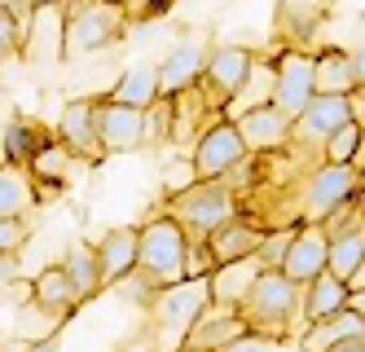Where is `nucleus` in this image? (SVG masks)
Instances as JSON below:
<instances>
[{
  "instance_id": "1",
  "label": "nucleus",
  "mask_w": 365,
  "mask_h": 352,
  "mask_svg": "<svg viewBox=\"0 0 365 352\" xmlns=\"http://www.w3.org/2000/svg\"><path fill=\"white\" fill-rule=\"evenodd\" d=\"M242 317L255 335H269L277 343L304 339V286L286 278V268H264L242 300Z\"/></svg>"
},
{
  "instance_id": "2",
  "label": "nucleus",
  "mask_w": 365,
  "mask_h": 352,
  "mask_svg": "<svg viewBox=\"0 0 365 352\" xmlns=\"http://www.w3.org/2000/svg\"><path fill=\"white\" fill-rule=\"evenodd\" d=\"M168 211L185 225L190 242H212V233L242 211V198L225 176H216V181H198L194 189H185V194L168 198Z\"/></svg>"
},
{
  "instance_id": "3",
  "label": "nucleus",
  "mask_w": 365,
  "mask_h": 352,
  "mask_svg": "<svg viewBox=\"0 0 365 352\" xmlns=\"http://www.w3.org/2000/svg\"><path fill=\"white\" fill-rule=\"evenodd\" d=\"M128 26L133 18L115 0H66V58H93L119 44Z\"/></svg>"
},
{
  "instance_id": "4",
  "label": "nucleus",
  "mask_w": 365,
  "mask_h": 352,
  "mask_svg": "<svg viewBox=\"0 0 365 352\" xmlns=\"http://www.w3.org/2000/svg\"><path fill=\"white\" fill-rule=\"evenodd\" d=\"M185 260H190V233L185 225L176 221L172 211L163 216H150V221L141 225V264L150 278H159L163 286H176L185 282Z\"/></svg>"
},
{
  "instance_id": "5",
  "label": "nucleus",
  "mask_w": 365,
  "mask_h": 352,
  "mask_svg": "<svg viewBox=\"0 0 365 352\" xmlns=\"http://www.w3.org/2000/svg\"><path fill=\"white\" fill-rule=\"evenodd\" d=\"M207 304H212V278H185V282L159 291V300L150 304V317H154V326H159V335H168L180 348Z\"/></svg>"
},
{
  "instance_id": "6",
  "label": "nucleus",
  "mask_w": 365,
  "mask_h": 352,
  "mask_svg": "<svg viewBox=\"0 0 365 352\" xmlns=\"http://www.w3.org/2000/svg\"><path fill=\"white\" fill-rule=\"evenodd\" d=\"M365 172L356 164H322L304 176V221H326L334 207L361 194Z\"/></svg>"
},
{
  "instance_id": "7",
  "label": "nucleus",
  "mask_w": 365,
  "mask_h": 352,
  "mask_svg": "<svg viewBox=\"0 0 365 352\" xmlns=\"http://www.w3.org/2000/svg\"><path fill=\"white\" fill-rule=\"evenodd\" d=\"M312 97H317V53H308L299 44H291L277 58V93H273V106H282L291 119H299Z\"/></svg>"
},
{
  "instance_id": "8",
  "label": "nucleus",
  "mask_w": 365,
  "mask_h": 352,
  "mask_svg": "<svg viewBox=\"0 0 365 352\" xmlns=\"http://www.w3.org/2000/svg\"><path fill=\"white\" fill-rule=\"evenodd\" d=\"M58 141L84 159V164H101L106 159V141H101V97H75L58 119Z\"/></svg>"
},
{
  "instance_id": "9",
  "label": "nucleus",
  "mask_w": 365,
  "mask_h": 352,
  "mask_svg": "<svg viewBox=\"0 0 365 352\" xmlns=\"http://www.w3.org/2000/svg\"><path fill=\"white\" fill-rule=\"evenodd\" d=\"M247 154H251V146H247V137H242L238 119H220V124H212V128H207L202 137L194 141V164H198L202 181L229 176Z\"/></svg>"
},
{
  "instance_id": "10",
  "label": "nucleus",
  "mask_w": 365,
  "mask_h": 352,
  "mask_svg": "<svg viewBox=\"0 0 365 352\" xmlns=\"http://www.w3.org/2000/svg\"><path fill=\"white\" fill-rule=\"evenodd\" d=\"M255 62H259V58H255L251 49H242V44H216V49H212L207 71H202V84L216 93V101H225V111H229V101L247 89Z\"/></svg>"
},
{
  "instance_id": "11",
  "label": "nucleus",
  "mask_w": 365,
  "mask_h": 352,
  "mask_svg": "<svg viewBox=\"0 0 365 352\" xmlns=\"http://www.w3.org/2000/svg\"><path fill=\"white\" fill-rule=\"evenodd\" d=\"M251 326H247V317L242 308H233V304H207L194 321V331L185 335V343L180 348H194V352H225L233 339H242Z\"/></svg>"
},
{
  "instance_id": "12",
  "label": "nucleus",
  "mask_w": 365,
  "mask_h": 352,
  "mask_svg": "<svg viewBox=\"0 0 365 352\" xmlns=\"http://www.w3.org/2000/svg\"><path fill=\"white\" fill-rule=\"evenodd\" d=\"M238 128L251 146V154H273V150H286L295 137V119L282 111V106H255V111H242L238 115Z\"/></svg>"
},
{
  "instance_id": "13",
  "label": "nucleus",
  "mask_w": 365,
  "mask_h": 352,
  "mask_svg": "<svg viewBox=\"0 0 365 352\" xmlns=\"http://www.w3.org/2000/svg\"><path fill=\"white\" fill-rule=\"evenodd\" d=\"M286 278H295L299 286H308V282H317L326 268H330V233H326V225L322 221H308V225H299V233H295V247H291V256H286Z\"/></svg>"
},
{
  "instance_id": "14",
  "label": "nucleus",
  "mask_w": 365,
  "mask_h": 352,
  "mask_svg": "<svg viewBox=\"0 0 365 352\" xmlns=\"http://www.w3.org/2000/svg\"><path fill=\"white\" fill-rule=\"evenodd\" d=\"M101 141L106 154H128L145 146V111L141 106H123L115 97H101Z\"/></svg>"
},
{
  "instance_id": "15",
  "label": "nucleus",
  "mask_w": 365,
  "mask_h": 352,
  "mask_svg": "<svg viewBox=\"0 0 365 352\" xmlns=\"http://www.w3.org/2000/svg\"><path fill=\"white\" fill-rule=\"evenodd\" d=\"M97 256H101V278H106V286H119L128 273H137V264H141V229H133V225L110 229L97 242Z\"/></svg>"
},
{
  "instance_id": "16",
  "label": "nucleus",
  "mask_w": 365,
  "mask_h": 352,
  "mask_svg": "<svg viewBox=\"0 0 365 352\" xmlns=\"http://www.w3.org/2000/svg\"><path fill=\"white\" fill-rule=\"evenodd\" d=\"M27 58L62 62L66 58V5H40L27 26Z\"/></svg>"
},
{
  "instance_id": "17",
  "label": "nucleus",
  "mask_w": 365,
  "mask_h": 352,
  "mask_svg": "<svg viewBox=\"0 0 365 352\" xmlns=\"http://www.w3.org/2000/svg\"><path fill=\"white\" fill-rule=\"evenodd\" d=\"M207 58H212V49H202L198 40H185V44H176L168 58L159 62V79H163V97H176V93H185L194 89L202 71H207Z\"/></svg>"
},
{
  "instance_id": "18",
  "label": "nucleus",
  "mask_w": 365,
  "mask_h": 352,
  "mask_svg": "<svg viewBox=\"0 0 365 352\" xmlns=\"http://www.w3.org/2000/svg\"><path fill=\"white\" fill-rule=\"evenodd\" d=\"M264 225H255L251 216H233L229 225H220L216 233H212V251H216V264H233V260H247V256H255L259 247H264Z\"/></svg>"
},
{
  "instance_id": "19",
  "label": "nucleus",
  "mask_w": 365,
  "mask_h": 352,
  "mask_svg": "<svg viewBox=\"0 0 365 352\" xmlns=\"http://www.w3.org/2000/svg\"><path fill=\"white\" fill-rule=\"evenodd\" d=\"M348 304H352V286L326 268L317 282L304 286V331L317 326V321H326V317H334V313H344Z\"/></svg>"
},
{
  "instance_id": "20",
  "label": "nucleus",
  "mask_w": 365,
  "mask_h": 352,
  "mask_svg": "<svg viewBox=\"0 0 365 352\" xmlns=\"http://www.w3.org/2000/svg\"><path fill=\"white\" fill-rule=\"evenodd\" d=\"M31 304H36V308H44L53 321H62L66 313H75L84 300H80V291H75L71 273L58 264V268H44V273L31 282Z\"/></svg>"
},
{
  "instance_id": "21",
  "label": "nucleus",
  "mask_w": 365,
  "mask_h": 352,
  "mask_svg": "<svg viewBox=\"0 0 365 352\" xmlns=\"http://www.w3.org/2000/svg\"><path fill=\"white\" fill-rule=\"evenodd\" d=\"M348 339H365V313H356L352 304L344 313L317 321V326H308L304 339H299V352H330V348L348 343Z\"/></svg>"
},
{
  "instance_id": "22",
  "label": "nucleus",
  "mask_w": 365,
  "mask_h": 352,
  "mask_svg": "<svg viewBox=\"0 0 365 352\" xmlns=\"http://www.w3.org/2000/svg\"><path fill=\"white\" fill-rule=\"evenodd\" d=\"M264 273V260L259 256H247V260H233V264H220L216 273H212V300L216 304H233V308H242V300L251 295L255 278Z\"/></svg>"
},
{
  "instance_id": "23",
  "label": "nucleus",
  "mask_w": 365,
  "mask_h": 352,
  "mask_svg": "<svg viewBox=\"0 0 365 352\" xmlns=\"http://www.w3.org/2000/svg\"><path fill=\"white\" fill-rule=\"evenodd\" d=\"M356 89H361V79H356L352 49H322L317 53V93H344V97H352Z\"/></svg>"
},
{
  "instance_id": "24",
  "label": "nucleus",
  "mask_w": 365,
  "mask_h": 352,
  "mask_svg": "<svg viewBox=\"0 0 365 352\" xmlns=\"http://www.w3.org/2000/svg\"><path fill=\"white\" fill-rule=\"evenodd\" d=\"M62 268L71 273V282H75V291H80L84 304L106 291V278H101V256H97V247H88V242H75V247L66 251V260H62Z\"/></svg>"
},
{
  "instance_id": "25",
  "label": "nucleus",
  "mask_w": 365,
  "mask_h": 352,
  "mask_svg": "<svg viewBox=\"0 0 365 352\" xmlns=\"http://www.w3.org/2000/svg\"><path fill=\"white\" fill-rule=\"evenodd\" d=\"M106 97H115V101H123V106H154L163 97V79H159V66H133V71H123L119 75V84L106 93Z\"/></svg>"
},
{
  "instance_id": "26",
  "label": "nucleus",
  "mask_w": 365,
  "mask_h": 352,
  "mask_svg": "<svg viewBox=\"0 0 365 352\" xmlns=\"http://www.w3.org/2000/svg\"><path fill=\"white\" fill-rule=\"evenodd\" d=\"M36 203H40L36 176H31L27 168L5 164V172H0V216H27Z\"/></svg>"
},
{
  "instance_id": "27",
  "label": "nucleus",
  "mask_w": 365,
  "mask_h": 352,
  "mask_svg": "<svg viewBox=\"0 0 365 352\" xmlns=\"http://www.w3.org/2000/svg\"><path fill=\"white\" fill-rule=\"evenodd\" d=\"M44 141H48V132H40L36 124H27V119H5V164L27 168Z\"/></svg>"
},
{
  "instance_id": "28",
  "label": "nucleus",
  "mask_w": 365,
  "mask_h": 352,
  "mask_svg": "<svg viewBox=\"0 0 365 352\" xmlns=\"http://www.w3.org/2000/svg\"><path fill=\"white\" fill-rule=\"evenodd\" d=\"M273 93H277V62H264V58H259L255 71H251V79H247V89L233 97L229 106L242 115V111H255V106H269ZM238 115H233V119H238Z\"/></svg>"
},
{
  "instance_id": "29",
  "label": "nucleus",
  "mask_w": 365,
  "mask_h": 352,
  "mask_svg": "<svg viewBox=\"0 0 365 352\" xmlns=\"http://www.w3.org/2000/svg\"><path fill=\"white\" fill-rule=\"evenodd\" d=\"M71 150L62 146V141H53V137H48L40 150H36V159H31V164H27V172L36 176V181H53V176H62L66 172V164H71Z\"/></svg>"
},
{
  "instance_id": "30",
  "label": "nucleus",
  "mask_w": 365,
  "mask_h": 352,
  "mask_svg": "<svg viewBox=\"0 0 365 352\" xmlns=\"http://www.w3.org/2000/svg\"><path fill=\"white\" fill-rule=\"evenodd\" d=\"M172 128H176V97H159L154 106H145V146L172 141Z\"/></svg>"
},
{
  "instance_id": "31",
  "label": "nucleus",
  "mask_w": 365,
  "mask_h": 352,
  "mask_svg": "<svg viewBox=\"0 0 365 352\" xmlns=\"http://www.w3.org/2000/svg\"><path fill=\"white\" fill-rule=\"evenodd\" d=\"M361 141H365V128L352 119V124H344L334 132V137L326 141V164H356V150H361Z\"/></svg>"
},
{
  "instance_id": "32",
  "label": "nucleus",
  "mask_w": 365,
  "mask_h": 352,
  "mask_svg": "<svg viewBox=\"0 0 365 352\" xmlns=\"http://www.w3.org/2000/svg\"><path fill=\"white\" fill-rule=\"evenodd\" d=\"M198 181H202V172L194 164V154H180V159H172V164L163 168V194L176 198V194H185V189H194Z\"/></svg>"
},
{
  "instance_id": "33",
  "label": "nucleus",
  "mask_w": 365,
  "mask_h": 352,
  "mask_svg": "<svg viewBox=\"0 0 365 352\" xmlns=\"http://www.w3.org/2000/svg\"><path fill=\"white\" fill-rule=\"evenodd\" d=\"M295 233H299V225H286V229H269L264 233V247L255 251L259 260H264V268H282L286 264V256H291V247H295Z\"/></svg>"
},
{
  "instance_id": "34",
  "label": "nucleus",
  "mask_w": 365,
  "mask_h": 352,
  "mask_svg": "<svg viewBox=\"0 0 365 352\" xmlns=\"http://www.w3.org/2000/svg\"><path fill=\"white\" fill-rule=\"evenodd\" d=\"M22 238H27V225H22V216H0V251H14V256H18Z\"/></svg>"
},
{
  "instance_id": "35",
  "label": "nucleus",
  "mask_w": 365,
  "mask_h": 352,
  "mask_svg": "<svg viewBox=\"0 0 365 352\" xmlns=\"http://www.w3.org/2000/svg\"><path fill=\"white\" fill-rule=\"evenodd\" d=\"M128 18L133 22H150V18H159V14H168L172 9V0H128Z\"/></svg>"
},
{
  "instance_id": "36",
  "label": "nucleus",
  "mask_w": 365,
  "mask_h": 352,
  "mask_svg": "<svg viewBox=\"0 0 365 352\" xmlns=\"http://www.w3.org/2000/svg\"><path fill=\"white\" fill-rule=\"evenodd\" d=\"M277 348V339H269V335H255V331H247L242 339H233L225 352H273Z\"/></svg>"
},
{
  "instance_id": "37",
  "label": "nucleus",
  "mask_w": 365,
  "mask_h": 352,
  "mask_svg": "<svg viewBox=\"0 0 365 352\" xmlns=\"http://www.w3.org/2000/svg\"><path fill=\"white\" fill-rule=\"evenodd\" d=\"M0 278H5V291H14V282H18V256L14 251H0Z\"/></svg>"
},
{
  "instance_id": "38",
  "label": "nucleus",
  "mask_w": 365,
  "mask_h": 352,
  "mask_svg": "<svg viewBox=\"0 0 365 352\" xmlns=\"http://www.w3.org/2000/svg\"><path fill=\"white\" fill-rule=\"evenodd\" d=\"M352 62H356V79H361V89H365V36H361L356 49H352Z\"/></svg>"
},
{
  "instance_id": "39",
  "label": "nucleus",
  "mask_w": 365,
  "mask_h": 352,
  "mask_svg": "<svg viewBox=\"0 0 365 352\" xmlns=\"http://www.w3.org/2000/svg\"><path fill=\"white\" fill-rule=\"evenodd\" d=\"M27 352H62V343H58V339H36Z\"/></svg>"
},
{
  "instance_id": "40",
  "label": "nucleus",
  "mask_w": 365,
  "mask_h": 352,
  "mask_svg": "<svg viewBox=\"0 0 365 352\" xmlns=\"http://www.w3.org/2000/svg\"><path fill=\"white\" fill-rule=\"evenodd\" d=\"M348 286H352V295H361V291H365V260H361V268H356V273L348 278Z\"/></svg>"
},
{
  "instance_id": "41",
  "label": "nucleus",
  "mask_w": 365,
  "mask_h": 352,
  "mask_svg": "<svg viewBox=\"0 0 365 352\" xmlns=\"http://www.w3.org/2000/svg\"><path fill=\"white\" fill-rule=\"evenodd\" d=\"M330 352H365V339H348V343H339V348H330Z\"/></svg>"
},
{
  "instance_id": "42",
  "label": "nucleus",
  "mask_w": 365,
  "mask_h": 352,
  "mask_svg": "<svg viewBox=\"0 0 365 352\" xmlns=\"http://www.w3.org/2000/svg\"><path fill=\"white\" fill-rule=\"evenodd\" d=\"M352 308H356V313H365V291H361V295H352Z\"/></svg>"
},
{
  "instance_id": "43",
  "label": "nucleus",
  "mask_w": 365,
  "mask_h": 352,
  "mask_svg": "<svg viewBox=\"0 0 365 352\" xmlns=\"http://www.w3.org/2000/svg\"><path fill=\"white\" fill-rule=\"evenodd\" d=\"M356 168L365 172V141H361V150H356Z\"/></svg>"
},
{
  "instance_id": "44",
  "label": "nucleus",
  "mask_w": 365,
  "mask_h": 352,
  "mask_svg": "<svg viewBox=\"0 0 365 352\" xmlns=\"http://www.w3.org/2000/svg\"><path fill=\"white\" fill-rule=\"evenodd\" d=\"M356 203H361V211H365V185H361V194H356Z\"/></svg>"
},
{
  "instance_id": "45",
  "label": "nucleus",
  "mask_w": 365,
  "mask_h": 352,
  "mask_svg": "<svg viewBox=\"0 0 365 352\" xmlns=\"http://www.w3.org/2000/svg\"><path fill=\"white\" fill-rule=\"evenodd\" d=\"M40 5H66V0H40Z\"/></svg>"
},
{
  "instance_id": "46",
  "label": "nucleus",
  "mask_w": 365,
  "mask_h": 352,
  "mask_svg": "<svg viewBox=\"0 0 365 352\" xmlns=\"http://www.w3.org/2000/svg\"><path fill=\"white\" fill-rule=\"evenodd\" d=\"M176 352H194V348H176Z\"/></svg>"
},
{
  "instance_id": "47",
  "label": "nucleus",
  "mask_w": 365,
  "mask_h": 352,
  "mask_svg": "<svg viewBox=\"0 0 365 352\" xmlns=\"http://www.w3.org/2000/svg\"><path fill=\"white\" fill-rule=\"evenodd\" d=\"M115 5H128V0H115Z\"/></svg>"
}]
</instances>
